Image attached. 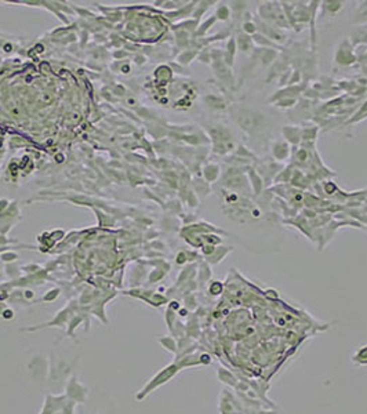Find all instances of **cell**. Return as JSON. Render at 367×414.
<instances>
[{
  "label": "cell",
  "instance_id": "cell-10",
  "mask_svg": "<svg viewBox=\"0 0 367 414\" xmlns=\"http://www.w3.org/2000/svg\"><path fill=\"white\" fill-rule=\"evenodd\" d=\"M75 407H76V403L75 402H72V400H66L64 404V407L61 409L60 414H75Z\"/></svg>",
  "mask_w": 367,
  "mask_h": 414
},
{
  "label": "cell",
  "instance_id": "cell-1",
  "mask_svg": "<svg viewBox=\"0 0 367 414\" xmlns=\"http://www.w3.org/2000/svg\"><path fill=\"white\" fill-rule=\"evenodd\" d=\"M179 371H181V367H179V365L177 362H173V363H170V365L164 366L163 369H160V370L157 371L155 376L146 381L145 385L141 388L138 392L135 393V400H137V402L145 400L152 392H155L156 389H159V388L163 387V385H166L167 382L171 381L174 377L178 374Z\"/></svg>",
  "mask_w": 367,
  "mask_h": 414
},
{
  "label": "cell",
  "instance_id": "cell-14",
  "mask_svg": "<svg viewBox=\"0 0 367 414\" xmlns=\"http://www.w3.org/2000/svg\"><path fill=\"white\" fill-rule=\"evenodd\" d=\"M254 25L253 24H244V29L246 31H248V32H255V29H254Z\"/></svg>",
  "mask_w": 367,
  "mask_h": 414
},
{
  "label": "cell",
  "instance_id": "cell-15",
  "mask_svg": "<svg viewBox=\"0 0 367 414\" xmlns=\"http://www.w3.org/2000/svg\"><path fill=\"white\" fill-rule=\"evenodd\" d=\"M25 297H27L28 300H31V298H33V291H31V290H27V291H25Z\"/></svg>",
  "mask_w": 367,
  "mask_h": 414
},
{
  "label": "cell",
  "instance_id": "cell-2",
  "mask_svg": "<svg viewBox=\"0 0 367 414\" xmlns=\"http://www.w3.org/2000/svg\"><path fill=\"white\" fill-rule=\"evenodd\" d=\"M25 369L31 380L36 382L43 381L50 376V358L42 352L32 354L28 359Z\"/></svg>",
  "mask_w": 367,
  "mask_h": 414
},
{
  "label": "cell",
  "instance_id": "cell-4",
  "mask_svg": "<svg viewBox=\"0 0 367 414\" xmlns=\"http://www.w3.org/2000/svg\"><path fill=\"white\" fill-rule=\"evenodd\" d=\"M88 388L84 387L80 381H79V377L76 376L75 373L70 374V377L66 381L65 385V396L75 402L76 404H83L88 398Z\"/></svg>",
  "mask_w": 367,
  "mask_h": 414
},
{
  "label": "cell",
  "instance_id": "cell-3",
  "mask_svg": "<svg viewBox=\"0 0 367 414\" xmlns=\"http://www.w3.org/2000/svg\"><path fill=\"white\" fill-rule=\"evenodd\" d=\"M235 118H236L239 126L244 131H247L248 134H254V133L261 131L264 129L265 122H266L262 113L253 111V109H239Z\"/></svg>",
  "mask_w": 367,
  "mask_h": 414
},
{
  "label": "cell",
  "instance_id": "cell-7",
  "mask_svg": "<svg viewBox=\"0 0 367 414\" xmlns=\"http://www.w3.org/2000/svg\"><path fill=\"white\" fill-rule=\"evenodd\" d=\"M351 362L357 367L367 366V344L359 347L351 356Z\"/></svg>",
  "mask_w": 367,
  "mask_h": 414
},
{
  "label": "cell",
  "instance_id": "cell-11",
  "mask_svg": "<svg viewBox=\"0 0 367 414\" xmlns=\"http://www.w3.org/2000/svg\"><path fill=\"white\" fill-rule=\"evenodd\" d=\"M14 316H16V313H14V311L10 309V308H6L5 311H3V313H2V317H3L5 320H13Z\"/></svg>",
  "mask_w": 367,
  "mask_h": 414
},
{
  "label": "cell",
  "instance_id": "cell-5",
  "mask_svg": "<svg viewBox=\"0 0 367 414\" xmlns=\"http://www.w3.org/2000/svg\"><path fill=\"white\" fill-rule=\"evenodd\" d=\"M69 322V311L68 309H62L61 312L57 313V316L50 320L47 323H42V324H36V326H31V327L21 328V332H38L42 328H50V327H65Z\"/></svg>",
  "mask_w": 367,
  "mask_h": 414
},
{
  "label": "cell",
  "instance_id": "cell-12",
  "mask_svg": "<svg viewBox=\"0 0 367 414\" xmlns=\"http://www.w3.org/2000/svg\"><path fill=\"white\" fill-rule=\"evenodd\" d=\"M199 358H200V365H210L211 362H213L211 356L209 355V354H206V352L200 354Z\"/></svg>",
  "mask_w": 367,
  "mask_h": 414
},
{
  "label": "cell",
  "instance_id": "cell-6",
  "mask_svg": "<svg viewBox=\"0 0 367 414\" xmlns=\"http://www.w3.org/2000/svg\"><path fill=\"white\" fill-rule=\"evenodd\" d=\"M157 343L162 345L164 350L170 352V354H174L177 355L178 354V343L177 340L171 337V336H163V337H157Z\"/></svg>",
  "mask_w": 367,
  "mask_h": 414
},
{
  "label": "cell",
  "instance_id": "cell-8",
  "mask_svg": "<svg viewBox=\"0 0 367 414\" xmlns=\"http://www.w3.org/2000/svg\"><path fill=\"white\" fill-rule=\"evenodd\" d=\"M272 153L275 156L278 160H285L289 153H290V149H289V145L282 142V141H276L273 146H272Z\"/></svg>",
  "mask_w": 367,
  "mask_h": 414
},
{
  "label": "cell",
  "instance_id": "cell-9",
  "mask_svg": "<svg viewBox=\"0 0 367 414\" xmlns=\"http://www.w3.org/2000/svg\"><path fill=\"white\" fill-rule=\"evenodd\" d=\"M80 323H81V317H79V316L70 317L69 322H68V324H66V336H68L69 339L76 340L75 330L77 328V326H79Z\"/></svg>",
  "mask_w": 367,
  "mask_h": 414
},
{
  "label": "cell",
  "instance_id": "cell-13",
  "mask_svg": "<svg viewBox=\"0 0 367 414\" xmlns=\"http://www.w3.org/2000/svg\"><path fill=\"white\" fill-rule=\"evenodd\" d=\"M58 293H60L58 290L49 291V294H46V297H44V301H54L55 298L58 297Z\"/></svg>",
  "mask_w": 367,
  "mask_h": 414
}]
</instances>
